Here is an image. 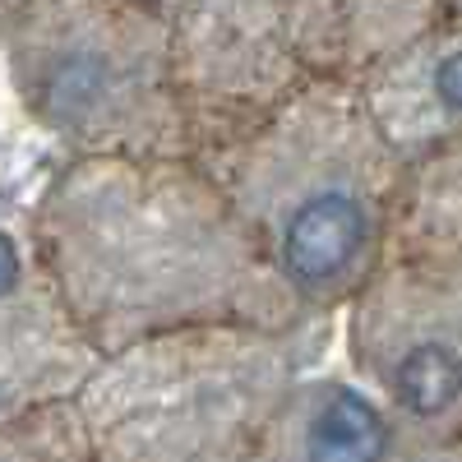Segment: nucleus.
<instances>
[{
  "mask_svg": "<svg viewBox=\"0 0 462 462\" xmlns=\"http://www.w3.org/2000/svg\"><path fill=\"white\" fill-rule=\"evenodd\" d=\"M28 236L97 356L189 324H315L217 176L185 152L65 158L28 213Z\"/></svg>",
  "mask_w": 462,
  "mask_h": 462,
  "instance_id": "obj_1",
  "label": "nucleus"
},
{
  "mask_svg": "<svg viewBox=\"0 0 462 462\" xmlns=\"http://www.w3.org/2000/svg\"><path fill=\"white\" fill-rule=\"evenodd\" d=\"M208 171L310 319L342 310L389 259L407 167L356 84L305 79Z\"/></svg>",
  "mask_w": 462,
  "mask_h": 462,
  "instance_id": "obj_2",
  "label": "nucleus"
},
{
  "mask_svg": "<svg viewBox=\"0 0 462 462\" xmlns=\"http://www.w3.org/2000/svg\"><path fill=\"white\" fill-rule=\"evenodd\" d=\"M300 333L189 324L106 352L74 393L97 462H250L300 379Z\"/></svg>",
  "mask_w": 462,
  "mask_h": 462,
  "instance_id": "obj_3",
  "label": "nucleus"
},
{
  "mask_svg": "<svg viewBox=\"0 0 462 462\" xmlns=\"http://www.w3.org/2000/svg\"><path fill=\"white\" fill-rule=\"evenodd\" d=\"M0 56L23 116L69 158L185 152L162 14L134 0H28Z\"/></svg>",
  "mask_w": 462,
  "mask_h": 462,
  "instance_id": "obj_4",
  "label": "nucleus"
},
{
  "mask_svg": "<svg viewBox=\"0 0 462 462\" xmlns=\"http://www.w3.org/2000/svg\"><path fill=\"white\" fill-rule=\"evenodd\" d=\"M361 389L435 439H462V245L389 254L342 305Z\"/></svg>",
  "mask_w": 462,
  "mask_h": 462,
  "instance_id": "obj_5",
  "label": "nucleus"
},
{
  "mask_svg": "<svg viewBox=\"0 0 462 462\" xmlns=\"http://www.w3.org/2000/svg\"><path fill=\"white\" fill-rule=\"evenodd\" d=\"M171 79L185 158L208 167L310 74L300 69L273 0H195L171 19Z\"/></svg>",
  "mask_w": 462,
  "mask_h": 462,
  "instance_id": "obj_6",
  "label": "nucleus"
},
{
  "mask_svg": "<svg viewBox=\"0 0 462 462\" xmlns=\"http://www.w3.org/2000/svg\"><path fill=\"white\" fill-rule=\"evenodd\" d=\"M97 361L28 236V213L0 204V420L74 398Z\"/></svg>",
  "mask_w": 462,
  "mask_h": 462,
  "instance_id": "obj_7",
  "label": "nucleus"
},
{
  "mask_svg": "<svg viewBox=\"0 0 462 462\" xmlns=\"http://www.w3.org/2000/svg\"><path fill=\"white\" fill-rule=\"evenodd\" d=\"M250 462H462V439H435L352 379H296Z\"/></svg>",
  "mask_w": 462,
  "mask_h": 462,
  "instance_id": "obj_8",
  "label": "nucleus"
},
{
  "mask_svg": "<svg viewBox=\"0 0 462 462\" xmlns=\"http://www.w3.org/2000/svg\"><path fill=\"white\" fill-rule=\"evenodd\" d=\"M356 93L402 167L462 130V23L435 19L426 32L370 65Z\"/></svg>",
  "mask_w": 462,
  "mask_h": 462,
  "instance_id": "obj_9",
  "label": "nucleus"
},
{
  "mask_svg": "<svg viewBox=\"0 0 462 462\" xmlns=\"http://www.w3.org/2000/svg\"><path fill=\"white\" fill-rule=\"evenodd\" d=\"M278 23L310 79L356 84L370 65L426 32L439 0H273Z\"/></svg>",
  "mask_w": 462,
  "mask_h": 462,
  "instance_id": "obj_10",
  "label": "nucleus"
},
{
  "mask_svg": "<svg viewBox=\"0 0 462 462\" xmlns=\"http://www.w3.org/2000/svg\"><path fill=\"white\" fill-rule=\"evenodd\" d=\"M453 245H462V130L426 158L407 162L389 254Z\"/></svg>",
  "mask_w": 462,
  "mask_h": 462,
  "instance_id": "obj_11",
  "label": "nucleus"
},
{
  "mask_svg": "<svg viewBox=\"0 0 462 462\" xmlns=\"http://www.w3.org/2000/svg\"><path fill=\"white\" fill-rule=\"evenodd\" d=\"M0 462H97L74 398L0 420Z\"/></svg>",
  "mask_w": 462,
  "mask_h": 462,
  "instance_id": "obj_12",
  "label": "nucleus"
},
{
  "mask_svg": "<svg viewBox=\"0 0 462 462\" xmlns=\"http://www.w3.org/2000/svg\"><path fill=\"white\" fill-rule=\"evenodd\" d=\"M134 5H143V10H152V14H162V19L171 23L180 10H189V5H195V0H134Z\"/></svg>",
  "mask_w": 462,
  "mask_h": 462,
  "instance_id": "obj_13",
  "label": "nucleus"
},
{
  "mask_svg": "<svg viewBox=\"0 0 462 462\" xmlns=\"http://www.w3.org/2000/svg\"><path fill=\"white\" fill-rule=\"evenodd\" d=\"M23 5H28V0H0V47H5V37H10L14 19L23 14Z\"/></svg>",
  "mask_w": 462,
  "mask_h": 462,
  "instance_id": "obj_14",
  "label": "nucleus"
},
{
  "mask_svg": "<svg viewBox=\"0 0 462 462\" xmlns=\"http://www.w3.org/2000/svg\"><path fill=\"white\" fill-rule=\"evenodd\" d=\"M439 14L453 19V23H462V0H439Z\"/></svg>",
  "mask_w": 462,
  "mask_h": 462,
  "instance_id": "obj_15",
  "label": "nucleus"
}]
</instances>
